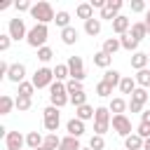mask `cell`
Segmentation results:
<instances>
[{"mask_svg":"<svg viewBox=\"0 0 150 150\" xmlns=\"http://www.w3.org/2000/svg\"><path fill=\"white\" fill-rule=\"evenodd\" d=\"M75 14H77V19H84V21L94 19V7H91V2H80V5L75 7Z\"/></svg>","mask_w":150,"mask_h":150,"instance_id":"16","label":"cell"},{"mask_svg":"<svg viewBox=\"0 0 150 150\" xmlns=\"http://www.w3.org/2000/svg\"><path fill=\"white\" fill-rule=\"evenodd\" d=\"M117 49H122V42H120V38H108V40H103V49H101V52H105L108 56H112Z\"/></svg>","mask_w":150,"mask_h":150,"instance_id":"24","label":"cell"},{"mask_svg":"<svg viewBox=\"0 0 150 150\" xmlns=\"http://www.w3.org/2000/svg\"><path fill=\"white\" fill-rule=\"evenodd\" d=\"M148 54H143V52H136V54H131V68L138 73V70H143V68H148Z\"/></svg>","mask_w":150,"mask_h":150,"instance_id":"18","label":"cell"},{"mask_svg":"<svg viewBox=\"0 0 150 150\" xmlns=\"http://www.w3.org/2000/svg\"><path fill=\"white\" fill-rule=\"evenodd\" d=\"M122 77H124V75H122L120 70H115V68H112V70L108 68V70L103 73V82H108V84H110L112 89H115V87H120V82H122Z\"/></svg>","mask_w":150,"mask_h":150,"instance_id":"19","label":"cell"},{"mask_svg":"<svg viewBox=\"0 0 150 150\" xmlns=\"http://www.w3.org/2000/svg\"><path fill=\"white\" fill-rule=\"evenodd\" d=\"M129 110H131V112H143V105H138V103L129 101Z\"/></svg>","mask_w":150,"mask_h":150,"instance_id":"48","label":"cell"},{"mask_svg":"<svg viewBox=\"0 0 150 150\" xmlns=\"http://www.w3.org/2000/svg\"><path fill=\"white\" fill-rule=\"evenodd\" d=\"M110 94H112V87H110L108 82H103V80H101V82L96 84V96L105 98V96H110Z\"/></svg>","mask_w":150,"mask_h":150,"instance_id":"38","label":"cell"},{"mask_svg":"<svg viewBox=\"0 0 150 150\" xmlns=\"http://www.w3.org/2000/svg\"><path fill=\"white\" fill-rule=\"evenodd\" d=\"M7 80L14 82V84L26 82V66H23V63H12V66H9V73H7Z\"/></svg>","mask_w":150,"mask_h":150,"instance_id":"11","label":"cell"},{"mask_svg":"<svg viewBox=\"0 0 150 150\" xmlns=\"http://www.w3.org/2000/svg\"><path fill=\"white\" fill-rule=\"evenodd\" d=\"M105 5H108L112 12H117V14H120V9H122V0H108Z\"/></svg>","mask_w":150,"mask_h":150,"instance_id":"46","label":"cell"},{"mask_svg":"<svg viewBox=\"0 0 150 150\" xmlns=\"http://www.w3.org/2000/svg\"><path fill=\"white\" fill-rule=\"evenodd\" d=\"M129 7H131V12H148L143 0H131V2H129Z\"/></svg>","mask_w":150,"mask_h":150,"instance_id":"44","label":"cell"},{"mask_svg":"<svg viewBox=\"0 0 150 150\" xmlns=\"http://www.w3.org/2000/svg\"><path fill=\"white\" fill-rule=\"evenodd\" d=\"M28 30L30 28H26V21L23 19H19V16H14V19H9V26H7V35L12 38V40H26L28 38Z\"/></svg>","mask_w":150,"mask_h":150,"instance_id":"7","label":"cell"},{"mask_svg":"<svg viewBox=\"0 0 150 150\" xmlns=\"http://www.w3.org/2000/svg\"><path fill=\"white\" fill-rule=\"evenodd\" d=\"M84 33L87 35H98L101 33V19H89V21H84Z\"/></svg>","mask_w":150,"mask_h":150,"instance_id":"31","label":"cell"},{"mask_svg":"<svg viewBox=\"0 0 150 150\" xmlns=\"http://www.w3.org/2000/svg\"><path fill=\"white\" fill-rule=\"evenodd\" d=\"M33 108V98H26V96H16V110L19 112H26Z\"/></svg>","mask_w":150,"mask_h":150,"instance_id":"37","label":"cell"},{"mask_svg":"<svg viewBox=\"0 0 150 150\" xmlns=\"http://www.w3.org/2000/svg\"><path fill=\"white\" fill-rule=\"evenodd\" d=\"M54 80H56V82H68V80H70L68 63H56V68H54Z\"/></svg>","mask_w":150,"mask_h":150,"instance_id":"25","label":"cell"},{"mask_svg":"<svg viewBox=\"0 0 150 150\" xmlns=\"http://www.w3.org/2000/svg\"><path fill=\"white\" fill-rule=\"evenodd\" d=\"M9 45H12V38L9 35H0V52H7Z\"/></svg>","mask_w":150,"mask_h":150,"instance_id":"45","label":"cell"},{"mask_svg":"<svg viewBox=\"0 0 150 150\" xmlns=\"http://www.w3.org/2000/svg\"><path fill=\"white\" fill-rule=\"evenodd\" d=\"M42 143H45V136H42L40 131H28V134H26V145H28L30 150L42 148Z\"/></svg>","mask_w":150,"mask_h":150,"instance_id":"15","label":"cell"},{"mask_svg":"<svg viewBox=\"0 0 150 150\" xmlns=\"http://www.w3.org/2000/svg\"><path fill=\"white\" fill-rule=\"evenodd\" d=\"M54 23L63 30V28H68L70 26V14L66 12V9H61V12H56V19H54Z\"/></svg>","mask_w":150,"mask_h":150,"instance_id":"33","label":"cell"},{"mask_svg":"<svg viewBox=\"0 0 150 150\" xmlns=\"http://www.w3.org/2000/svg\"><path fill=\"white\" fill-rule=\"evenodd\" d=\"M82 150H91V148H89V145H87V148H82Z\"/></svg>","mask_w":150,"mask_h":150,"instance_id":"53","label":"cell"},{"mask_svg":"<svg viewBox=\"0 0 150 150\" xmlns=\"http://www.w3.org/2000/svg\"><path fill=\"white\" fill-rule=\"evenodd\" d=\"M16 87H19V96L33 98V94H35V84H33V82H21V84H16Z\"/></svg>","mask_w":150,"mask_h":150,"instance_id":"34","label":"cell"},{"mask_svg":"<svg viewBox=\"0 0 150 150\" xmlns=\"http://www.w3.org/2000/svg\"><path fill=\"white\" fill-rule=\"evenodd\" d=\"M110 127H112V131H115L117 136H122V138H127V136L134 134V129H131V120H129L127 115H112Z\"/></svg>","mask_w":150,"mask_h":150,"instance_id":"8","label":"cell"},{"mask_svg":"<svg viewBox=\"0 0 150 150\" xmlns=\"http://www.w3.org/2000/svg\"><path fill=\"white\" fill-rule=\"evenodd\" d=\"M12 108H16V98H12L9 94H2L0 96V115H9Z\"/></svg>","mask_w":150,"mask_h":150,"instance_id":"22","label":"cell"},{"mask_svg":"<svg viewBox=\"0 0 150 150\" xmlns=\"http://www.w3.org/2000/svg\"><path fill=\"white\" fill-rule=\"evenodd\" d=\"M136 89H138L136 80H134L131 75H124V77H122V82H120V91H122V94H134Z\"/></svg>","mask_w":150,"mask_h":150,"instance_id":"26","label":"cell"},{"mask_svg":"<svg viewBox=\"0 0 150 150\" xmlns=\"http://www.w3.org/2000/svg\"><path fill=\"white\" fill-rule=\"evenodd\" d=\"M134 80H136V84H138L141 89H148V87H150V70H148V68L138 70V73L134 75Z\"/></svg>","mask_w":150,"mask_h":150,"instance_id":"30","label":"cell"},{"mask_svg":"<svg viewBox=\"0 0 150 150\" xmlns=\"http://www.w3.org/2000/svg\"><path fill=\"white\" fill-rule=\"evenodd\" d=\"M14 9H16V12H30L33 5H30L28 0H19V2H14Z\"/></svg>","mask_w":150,"mask_h":150,"instance_id":"43","label":"cell"},{"mask_svg":"<svg viewBox=\"0 0 150 150\" xmlns=\"http://www.w3.org/2000/svg\"><path fill=\"white\" fill-rule=\"evenodd\" d=\"M94 115H96V108H91L89 103H84V105L75 108V117H77V120H82V122H87V120H94Z\"/></svg>","mask_w":150,"mask_h":150,"instance_id":"20","label":"cell"},{"mask_svg":"<svg viewBox=\"0 0 150 150\" xmlns=\"http://www.w3.org/2000/svg\"><path fill=\"white\" fill-rule=\"evenodd\" d=\"M38 59H40L42 63H49V61L54 59V49H52V47H47V45H45V47H40V49H38Z\"/></svg>","mask_w":150,"mask_h":150,"instance_id":"36","label":"cell"},{"mask_svg":"<svg viewBox=\"0 0 150 150\" xmlns=\"http://www.w3.org/2000/svg\"><path fill=\"white\" fill-rule=\"evenodd\" d=\"M68 70H70V80H77V82H82L84 77H87V73H84V61H82V56H68Z\"/></svg>","mask_w":150,"mask_h":150,"instance_id":"9","label":"cell"},{"mask_svg":"<svg viewBox=\"0 0 150 150\" xmlns=\"http://www.w3.org/2000/svg\"><path fill=\"white\" fill-rule=\"evenodd\" d=\"M141 122L150 124V110H143V112H141Z\"/></svg>","mask_w":150,"mask_h":150,"instance_id":"49","label":"cell"},{"mask_svg":"<svg viewBox=\"0 0 150 150\" xmlns=\"http://www.w3.org/2000/svg\"><path fill=\"white\" fill-rule=\"evenodd\" d=\"M138 42L143 40V38H148V28H145V23L143 21H136V23H131V30H129Z\"/></svg>","mask_w":150,"mask_h":150,"instance_id":"29","label":"cell"},{"mask_svg":"<svg viewBox=\"0 0 150 150\" xmlns=\"http://www.w3.org/2000/svg\"><path fill=\"white\" fill-rule=\"evenodd\" d=\"M124 150H143V138L134 131L131 136L124 138Z\"/></svg>","mask_w":150,"mask_h":150,"instance_id":"23","label":"cell"},{"mask_svg":"<svg viewBox=\"0 0 150 150\" xmlns=\"http://www.w3.org/2000/svg\"><path fill=\"white\" fill-rule=\"evenodd\" d=\"M9 66H12V63H7V61H0V77H7V73H9Z\"/></svg>","mask_w":150,"mask_h":150,"instance_id":"47","label":"cell"},{"mask_svg":"<svg viewBox=\"0 0 150 150\" xmlns=\"http://www.w3.org/2000/svg\"><path fill=\"white\" fill-rule=\"evenodd\" d=\"M59 150H82V145H80V138H75V136H63V138H61V145H59Z\"/></svg>","mask_w":150,"mask_h":150,"instance_id":"27","label":"cell"},{"mask_svg":"<svg viewBox=\"0 0 150 150\" xmlns=\"http://www.w3.org/2000/svg\"><path fill=\"white\" fill-rule=\"evenodd\" d=\"M108 110H110L112 115H124V110H129V101H124L122 96H115V98H110Z\"/></svg>","mask_w":150,"mask_h":150,"instance_id":"13","label":"cell"},{"mask_svg":"<svg viewBox=\"0 0 150 150\" xmlns=\"http://www.w3.org/2000/svg\"><path fill=\"white\" fill-rule=\"evenodd\" d=\"M66 103H70V96H68V89H66V82H54L49 87V105L54 108H63Z\"/></svg>","mask_w":150,"mask_h":150,"instance_id":"2","label":"cell"},{"mask_svg":"<svg viewBox=\"0 0 150 150\" xmlns=\"http://www.w3.org/2000/svg\"><path fill=\"white\" fill-rule=\"evenodd\" d=\"M148 98H150L148 89H141V87H138V89L131 94V98H129V101H134V103H138V105H145V103H148Z\"/></svg>","mask_w":150,"mask_h":150,"instance_id":"32","label":"cell"},{"mask_svg":"<svg viewBox=\"0 0 150 150\" xmlns=\"http://www.w3.org/2000/svg\"><path fill=\"white\" fill-rule=\"evenodd\" d=\"M38 150H47V148H45V145H42V148H38Z\"/></svg>","mask_w":150,"mask_h":150,"instance_id":"52","label":"cell"},{"mask_svg":"<svg viewBox=\"0 0 150 150\" xmlns=\"http://www.w3.org/2000/svg\"><path fill=\"white\" fill-rule=\"evenodd\" d=\"M143 150H150V138H145V141H143Z\"/></svg>","mask_w":150,"mask_h":150,"instance_id":"51","label":"cell"},{"mask_svg":"<svg viewBox=\"0 0 150 150\" xmlns=\"http://www.w3.org/2000/svg\"><path fill=\"white\" fill-rule=\"evenodd\" d=\"M66 89H68V96L75 94V91H84V89H82V82H77V80H68V82H66Z\"/></svg>","mask_w":150,"mask_h":150,"instance_id":"41","label":"cell"},{"mask_svg":"<svg viewBox=\"0 0 150 150\" xmlns=\"http://www.w3.org/2000/svg\"><path fill=\"white\" fill-rule=\"evenodd\" d=\"M47 38H49V28H47L45 23H35V26L28 30V38H26V42H28L33 49H40V47H45Z\"/></svg>","mask_w":150,"mask_h":150,"instance_id":"3","label":"cell"},{"mask_svg":"<svg viewBox=\"0 0 150 150\" xmlns=\"http://www.w3.org/2000/svg\"><path fill=\"white\" fill-rule=\"evenodd\" d=\"M30 16L35 19V23H49V21H54L56 19V12H54V7H52V2H35L33 5V9H30Z\"/></svg>","mask_w":150,"mask_h":150,"instance_id":"1","label":"cell"},{"mask_svg":"<svg viewBox=\"0 0 150 150\" xmlns=\"http://www.w3.org/2000/svg\"><path fill=\"white\" fill-rule=\"evenodd\" d=\"M23 145H26V136L21 131H9L5 136V148L7 150H21Z\"/></svg>","mask_w":150,"mask_h":150,"instance_id":"10","label":"cell"},{"mask_svg":"<svg viewBox=\"0 0 150 150\" xmlns=\"http://www.w3.org/2000/svg\"><path fill=\"white\" fill-rule=\"evenodd\" d=\"M89 148H91V150H103V148H105V141H103V136L94 134V136L89 138Z\"/></svg>","mask_w":150,"mask_h":150,"instance_id":"40","label":"cell"},{"mask_svg":"<svg viewBox=\"0 0 150 150\" xmlns=\"http://www.w3.org/2000/svg\"><path fill=\"white\" fill-rule=\"evenodd\" d=\"M143 23H145V28H148V33H150V9L145 12V21H143Z\"/></svg>","mask_w":150,"mask_h":150,"instance_id":"50","label":"cell"},{"mask_svg":"<svg viewBox=\"0 0 150 150\" xmlns=\"http://www.w3.org/2000/svg\"><path fill=\"white\" fill-rule=\"evenodd\" d=\"M42 120H45V129H47L49 134H56V131H59V124H61V112H59V108L47 105V108L42 110Z\"/></svg>","mask_w":150,"mask_h":150,"instance_id":"6","label":"cell"},{"mask_svg":"<svg viewBox=\"0 0 150 150\" xmlns=\"http://www.w3.org/2000/svg\"><path fill=\"white\" fill-rule=\"evenodd\" d=\"M112 30H115L117 35L129 33V30H131V19H129V16H124V14H120V16L112 21Z\"/></svg>","mask_w":150,"mask_h":150,"instance_id":"12","label":"cell"},{"mask_svg":"<svg viewBox=\"0 0 150 150\" xmlns=\"http://www.w3.org/2000/svg\"><path fill=\"white\" fill-rule=\"evenodd\" d=\"M77 38H80V33H77L75 26H68V28L61 30V40H63V45H75Z\"/></svg>","mask_w":150,"mask_h":150,"instance_id":"21","label":"cell"},{"mask_svg":"<svg viewBox=\"0 0 150 150\" xmlns=\"http://www.w3.org/2000/svg\"><path fill=\"white\" fill-rule=\"evenodd\" d=\"M120 42H122V49H127V52H138V40L131 35V33H124V35H120Z\"/></svg>","mask_w":150,"mask_h":150,"instance_id":"17","label":"cell"},{"mask_svg":"<svg viewBox=\"0 0 150 150\" xmlns=\"http://www.w3.org/2000/svg\"><path fill=\"white\" fill-rule=\"evenodd\" d=\"M136 134L145 141V138H150V124H145V122H141L138 127H136Z\"/></svg>","mask_w":150,"mask_h":150,"instance_id":"42","label":"cell"},{"mask_svg":"<svg viewBox=\"0 0 150 150\" xmlns=\"http://www.w3.org/2000/svg\"><path fill=\"white\" fill-rule=\"evenodd\" d=\"M148 59H150V54H148Z\"/></svg>","mask_w":150,"mask_h":150,"instance_id":"54","label":"cell"},{"mask_svg":"<svg viewBox=\"0 0 150 150\" xmlns=\"http://www.w3.org/2000/svg\"><path fill=\"white\" fill-rule=\"evenodd\" d=\"M66 131H68V136L80 138V136L84 134V122H82V120H77V117L68 120V122H66Z\"/></svg>","mask_w":150,"mask_h":150,"instance_id":"14","label":"cell"},{"mask_svg":"<svg viewBox=\"0 0 150 150\" xmlns=\"http://www.w3.org/2000/svg\"><path fill=\"white\" fill-rule=\"evenodd\" d=\"M110 63H112V56H108L105 52H96V54H94V66H96V68H105V70H108Z\"/></svg>","mask_w":150,"mask_h":150,"instance_id":"28","label":"cell"},{"mask_svg":"<svg viewBox=\"0 0 150 150\" xmlns=\"http://www.w3.org/2000/svg\"><path fill=\"white\" fill-rule=\"evenodd\" d=\"M33 84H35V89H45V87H52L56 80H54V70L52 68H47V66H42V68H38L35 73H33V80H30Z\"/></svg>","mask_w":150,"mask_h":150,"instance_id":"5","label":"cell"},{"mask_svg":"<svg viewBox=\"0 0 150 150\" xmlns=\"http://www.w3.org/2000/svg\"><path fill=\"white\" fill-rule=\"evenodd\" d=\"M47 150H59V145H61V138L56 136V134H47L45 136V143H42Z\"/></svg>","mask_w":150,"mask_h":150,"instance_id":"35","label":"cell"},{"mask_svg":"<svg viewBox=\"0 0 150 150\" xmlns=\"http://www.w3.org/2000/svg\"><path fill=\"white\" fill-rule=\"evenodd\" d=\"M110 120H112L110 110H108L105 105H98V108H96V115H94V134L103 136V134L110 129Z\"/></svg>","mask_w":150,"mask_h":150,"instance_id":"4","label":"cell"},{"mask_svg":"<svg viewBox=\"0 0 150 150\" xmlns=\"http://www.w3.org/2000/svg\"><path fill=\"white\" fill-rule=\"evenodd\" d=\"M70 103H73L75 108L84 105V103H87V94H84V91H75V94H70Z\"/></svg>","mask_w":150,"mask_h":150,"instance_id":"39","label":"cell"}]
</instances>
